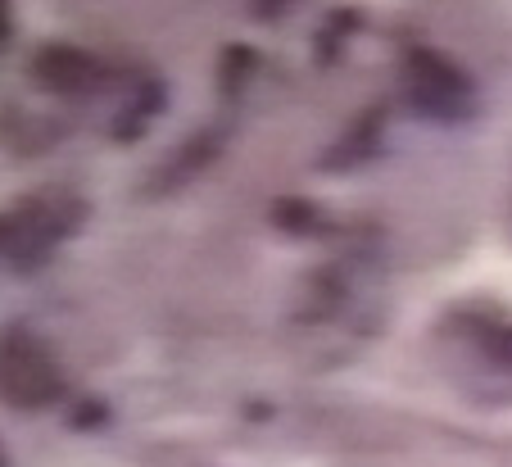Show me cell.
I'll return each instance as SVG.
<instances>
[{"instance_id": "6da1fadb", "label": "cell", "mask_w": 512, "mask_h": 467, "mask_svg": "<svg viewBox=\"0 0 512 467\" xmlns=\"http://www.w3.org/2000/svg\"><path fill=\"white\" fill-rule=\"evenodd\" d=\"M449 381L485 409H512V313L499 304H458L435 327Z\"/></svg>"}, {"instance_id": "7a4b0ae2", "label": "cell", "mask_w": 512, "mask_h": 467, "mask_svg": "<svg viewBox=\"0 0 512 467\" xmlns=\"http://www.w3.org/2000/svg\"><path fill=\"white\" fill-rule=\"evenodd\" d=\"M87 205L68 191L28 195L19 205L0 209V263L10 273H37L41 263L82 227Z\"/></svg>"}, {"instance_id": "3957f363", "label": "cell", "mask_w": 512, "mask_h": 467, "mask_svg": "<svg viewBox=\"0 0 512 467\" xmlns=\"http://www.w3.org/2000/svg\"><path fill=\"white\" fill-rule=\"evenodd\" d=\"M399 96L431 123H463L476 114V82L449 55L431 46H408L399 59Z\"/></svg>"}, {"instance_id": "277c9868", "label": "cell", "mask_w": 512, "mask_h": 467, "mask_svg": "<svg viewBox=\"0 0 512 467\" xmlns=\"http://www.w3.org/2000/svg\"><path fill=\"white\" fill-rule=\"evenodd\" d=\"M68 390V377L59 368L55 350L28 327L0 331V404L19 413H41L59 404Z\"/></svg>"}, {"instance_id": "5b68a950", "label": "cell", "mask_w": 512, "mask_h": 467, "mask_svg": "<svg viewBox=\"0 0 512 467\" xmlns=\"http://www.w3.org/2000/svg\"><path fill=\"white\" fill-rule=\"evenodd\" d=\"M28 73L50 96H91V91H100L109 78L105 64H100L91 50L73 46V41H46V46L32 55Z\"/></svg>"}, {"instance_id": "8992f818", "label": "cell", "mask_w": 512, "mask_h": 467, "mask_svg": "<svg viewBox=\"0 0 512 467\" xmlns=\"http://www.w3.org/2000/svg\"><path fill=\"white\" fill-rule=\"evenodd\" d=\"M159 105H164V82L136 78L132 82V100H123L114 127H109V137H114V141H136L145 127H150V118L159 114Z\"/></svg>"}, {"instance_id": "52a82bcc", "label": "cell", "mask_w": 512, "mask_h": 467, "mask_svg": "<svg viewBox=\"0 0 512 467\" xmlns=\"http://www.w3.org/2000/svg\"><path fill=\"white\" fill-rule=\"evenodd\" d=\"M377 141H381V109H368V114L358 118L345 137L331 146V155H322V168H327V173H336V168H358L363 159L377 155Z\"/></svg>"}, {"instance_id": "ba28073f", "label": "cell", "mask_w": 512, "mask_h": 467, "mask_svg": "<svg viewBox=\"0 0 512 467\" xmlns=\"http://www.w3.org/2000/svg\"><path fill=\"white\" fill-rule=\"evenodd\" d=\"M272 218H277V227H286V232L295 236H318V209L304 205V200H277L272 205Z\"/></svg>"}, {"instance_id": "9c48e42d", "label": "cell", "mask_w": 512, "mask_h": 467, "mask_svg": "<svg viewBox=\"0 0 512 467\" xmlns=\"http://www.w3.org/2000/svg\"><path fill=\"white\" fill-rule=\"evenodd\" d=\"M10 37H14V14L5 10V5H0V46H5Z\"/></svg>"}, {"instance_id": "30bf717a", "label": "cell", "mask_w": 512, "mask_h": 467, "mask_svg": "<svg viewBox=\"0 0 512 467\" xmlns=\"http://www.w3.org/2000/svg\"><path fill=\"white\" fill-rule=\"evenodd\" d=\"M0 467H10V463H5V449H0Z\"/></svg>"}]
</instances>
